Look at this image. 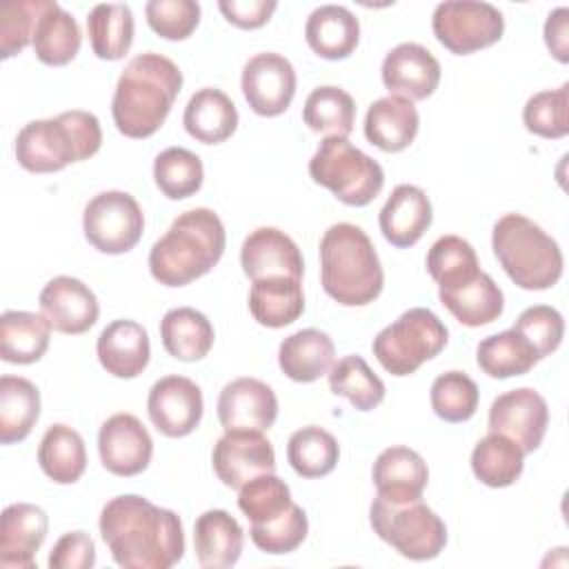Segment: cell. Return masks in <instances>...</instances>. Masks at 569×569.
Instances as JSON below:
<instances>
[{
	"instance_id": "29",
	"label": "cell",
	"mask_w": 569,
	"mask_h": 569,
	"mask_svg": "<svg viewBox=\"0 0 569 569\" xmlns=\"http://www.w3.org/2000/svg\"><path fill=\"white\" fill-rule=\"evenodd\" d=\"M182 124L184 131L198 142L220 144L238 129V109L224 91L202 87L189 98L182 113Z\"/></svg>"
},
{
	"instance_id": "6",
	"label": "cell",
	"mask_w": 569,
	"mask_h": 569,
	"mask_svg": "<svg viewBox=\"0 0 569 569\" xmlns=\"http://www.w3.org/2000/svg\"><path fill=\"white\" fill-rule=\"evenodd\" d=\"M493 256L513 284L527 291L551 289L565 269L558 242L522 213H505L491 231Z\"/></svg>"
},
{
	"instance_id": "40",
	"label": "cell",
	"mask_w": 569,
	"mask_h": 569,
	"mask_svg": "<svg viewBox=\"0 0 569 569\" xmlns=\"http://www.w3.org/2000/svg\"><path fill=\"white\" fill-rule=\"evenodd\" d=\"M340 458V445L333 433L309 425L289 436L287 460L302 478H322L331 473Z\"/></svg>"
},
{
	"instance_id": "16",
	"label": "cell",
	"mask_w": 569,
	"mask_h": 569,
	"mask_svg": "<svg viewBox=\"0 0 569 569\" xmlns=\"http://www.w3.org/2000/svg\"><path fill=\"white\" fill-rule=\"evenodd\" d=\"M98 453L109 473L131 478L149 467L153 440L133 413H113L98 431Z\"/></svg>"
},
{
	"instance_id": "17",
	"label": "cell",
	"mask_w": 569,
	"mask_h": 569,
	"mask_svg": "<svg viewBox=\"0 0 569 569\" xmlns=\"http://www.w3.org/2000/svg\"><path fill=\"white\" fill-rule=\"evenodd\" d=\"M40 311L53 331L80 336L89 331L100 316L96 293L78 278L56 276L40 291Z\"/></svg>"
},
{
	"instance_id": "42",
	"label": "cell",
	"mask_w": 569,
	"mask_h": 569,
	"mask_svg": "<svg viewBox=\"0 0 569 569\" xmlns=\"http://www.w3.org/2000/svg\"><path fill=\"white\" fill-rule=\"evenodd\" d=\"M329 389L347 398L358 411H371L385 400V382L371 371L362 356H345L329 369Z\"/></svg>"
},
{
	"instance_id": "28",
	"label": "cell",
	"mask_w": 569,
	"mask_h": 569,
	"mask_svg": "<svg viewBox=\"0 0 569 569\" xmlns=\"http://www.w3.org/2000/svg\"><path fill=\"white\" fill-rule=\"evenodd\" d=\"M438 298L465 327H485L505 311L502 289L485 271L462 284L438 287Z\"/></svg>"
},
{
	"instance_id": "46",
	"label": "cell",
	"mask_w": 569,
	"mask_h": 569,
	"mask_svg": "<svg viewBox=\"0 0 569 569\" xmlns=\"http://www.w3.org/2000/svg\"><path fill=\"white\" fill-rule=\"evenodd\" d=\"M293 505L291 489L273 471L258 473L238 489V507L251 525L269 522Z\"/></svg>"
},
{
	"instance_id": "41",
	"label": "cell",
	"mask_w": 569,
	"mask_h": 569,
	"mask_svg": "<svg viewBox=\"0 0 569 569\" xmlns=\"http://www.w3.org/2000/svg\"><path fill=\"white\" fill-rule=\"evenodd\" d=\"M302 120L316 133L347 138L353 131L356 102L345 89L336 84H322L307 96Z\"/></svg>"
},
{
	"instance_id": "5",
	"label": "cell",
	"mask_w": 569,
	"mask_h": 569,
	"mask_svg": "<svg viewBox=\"0 0 569 569\" xmlns=\"http://www.w3.org/2000/svg\"><path fill=\"white\" fill-rule=\"evenodd\" d=\"M100 144V120L91 111L71 109L56 118L27 122L16 136L13 153L22 169L31 173H53L71 162L96 156Z\"/></svg>"
},
{
	"instance_id": "35",
	"label": "cell",
	"mask_w": 569,
	"mask_h": 569,
	"mask_svg": "<svg viewBox=\"0 0 569 569\" xmlns=\"http://www.w3.org/2000/svg\"><path fill=\"white\" fill-rule=\"evenodd\" d=\"M38 465L44 476L58 485L78 482L87 469L82 436L69 425H51L38 445Z\"/></svg>"
},
{
	"instance_id": "47",
	"label": "cell",
	"mask_w": 569,
	"mask_h": 569,
	"mask_svg": "<svg viewBox=\"0 0 569 569\" xmlns=\"http://www.w3.org/2000/svg\"><path fill=\"white\" fill-rule=\"evenodd\" d=\"M522 122L533 136L547 140L565 138L569 133V82L533 93L525 102Z\"/></svg>"
},
{
	"instance_id": "52",
	"label": "cell",
	"mask_w": 569,
	"mask_h": 569,
	"mask_svg": "<svg viewBox=\"0 0 569 569\" xmlns=\"http://www.w3.org/2000/svg\"><path fill=\"white\" fill-rule=\"evenodd\" d=\"M96 565V545L87 531H67L62 533L51 553V569H91Z\"/></svg>"
},
{
	"instance_id": "44",
	"label": "cell",
	"mask_w": 569,
	"mask_h": 569,
	"mask_svg": "<svg viewBox=\"0 0 569 569\" xmlns=\"http://www.w3.org/2000/svg\"><path fill=\"white\" fill-rule=\"evenodd\" d=\"M427 271L438 287H456L480 273L473 247L453 233L440 236L427 251Z\"/></svg>"
},
{
	"instance_id": "34",
	"label": "cell",
	"mask_w": 569,
	"mask_h": 569,
	"mask_svg": "<svg viewBox=\"0 0 569 569\" xmlns=\"http://www.w3.org/2000/svg\"><path fill=\"white\" fill-rule=\"evenodd\" d=\"M51 340V325L42 313L9 309L0 316V358L9 365L38 362Z\"/></svg>"
},
{
	"instance_id": "32",
	"label": "cell",
	"mask_w": 569,
	"mask_h": 569,
	"mask_svg": "<svg viewBox=\"0 0 569 569\" xmlns=\"http://www.w3.org/2000/svg\"><path fill=\"white\" fill-rule=\"evenodd\" d=\"M31 44L42 64L64 67L78 56L82 33L76 18L67 9H62L56 0H47L36 20Z\"/></svg>"
},
{
	"instance_id": "37",
	"label": "cell",
	"mask_w": 569,
	"mask_h": 569,
	"mask_svg": "<svg viewBox=\"0 0 569 569\" xmlns=\"http://www.w3.org/2000/svg\"><path fill=\"white\" fill-rule=\"evenodd\" d=\"M525 456L527 453L511 438L489 431L471 451V471L482 485L502 489L522 476Z\"/></svg>"
},
{
	"instance_id": "14",
	"label": "cell",
	"mask_w": 569,
	"mask_h": 569,
	"mask_svg": "<svg viewBox=\"0 0 569 569\" xmlns=\"http://www.w3.org/2000/svg\"><path fill=\"white\" fill-rule=\"evenodd\" d=\"M202 391L187 376H164L149 389V420L167 438H184L193 433L202 420Z\"/></svg>"
},
{
	"instance_id": "39",
	"label": "cell",
	"mask_w": 569,
	"mask_h": 569,
	"mask_svg": "<svg viewBox=\"0 0 569 569\" xmlns=\"http://www.w3.org/2000/svg\"><path fill=\"white\" fill-rule=\"evenodd\" d=\"M538 353L531 342L516 329L487 336L476 347V362L489 378H513L533 369Z\"/></svg>"
},
{
	"instance_id": "50",
	"label": "cell",
	"mask_w": 569,
	"mask_h": 569,
	"mask_svg": "<svg viewBox=\"0 0 569 569\" xmlns=\"http://www.w3.org/2000/svg\"><path fill=\"white\" fill-rule=\"evenodd\" d=\"M47 0H9L0 7V56L2 60L31 44L36 20Z\"/></svg>"
},
{
	"instance_id": "33",
	"label": "cell",
	"mask_w": 569,
	"mask_h": 569,
	"mask_svg": "<svg viewBox=\"0 0 569 569\" xmlns=\"http://www.w3.org/2000/svg\"><path fill=\"white\" fill-rule=\"evenodd\" d=\"M160 340L171 358L196 362L211 351L216 333L202 311L193 307H176L160 320Z\"/></svg>"
},
{
	"instance_id": "1",
	"label": "cell",
	"mask_w": 569,
	"mask_h": 569,
	"mask_svg": "<svg viewBox=\"0 0 569 569\" xmlns=\"http://www.w3.org/2000/svg\"><path fill=\"white\" fill-rule=\"evenodd\" d=\"M98 527L111 558L124 569H169L184 556L180 516L138 493L111 498Z\"/></svg>"
},
{
	"instance_id": "19",
	"label": "cell",
	"mask_w": 569,
	"mask_h": 569,
	"mask_svg": "<svg viewBox=\"0 0 569 569\" xmlns=\"http://www.w3.org/2000/svg\"><path fill=\"white\" fill-rule=\"evenodd\" d=\"M278 418L273 389L258 378H236L218 396V420L224 431H267Z\"/></svg>"
},
{
	"instance_id": "51",
	"label": "cell",
	"mask_w": 569,
	"mask_h": 569,
	"mask_svg": "<svg viewBox=\"0 0 569 569\" xmlns=\"http://www.w3.org/2000/svg\"><path fill=\"white\" fill-rule=\"evenodd\" d=\"M511 329L522 333L536 349L538 358L542 360L560 347L565 336V318L556 307L533 305L518 316Z\"/></svg>"
},
{
	"instance_id": "49",
	"label": "cell",
	"mask_w": 569,
	"mask_h": 569,
	"mask_svg": "<svg viewBox=\"0 0 569 569\" xmlns=\"http://www.w3.org/2000/svg\"><path fill=\"white\" fill-rule=\"evenodd\" d=\"M144 16L160 38L187 40L200 24V4L196 0H149Z\"/></svg>"
},
{
	"instance_id": "21",
	"label": "cell",
	"mask_w": 569,
	"mask_h": 569,
	"mask_svg": "<svg viewBox=\"0 0 569 569\" xmlns=\"http://www.w3.org/2000/svg\"><path fill=\"white\" fill-rule=\"evenodd\" d=\"M47 529L49 518L38 505L13 502L4 507L0 518V567L33 569Z\"/></svg>"
},
{
	"instance_id": "53",
	"label": "cell",
	"mask_w": 569,
	"mask_h": 569,
	"mask_svg": "<svg viewBox=\"0 0 569 569\" xmlns=\"http://www.w3.org/2000/svg\"><path fill=\"white\" fill-rule=\"evenodd\" d=\"M220 13L238 29H260L278 9L276 0H220Z\"/></svg>"
},
{
	"instance_id": "38",
	"label": "cell",
	"mask_w": 569,
	"mask_h": 569,
	"mask_svg": "<svg viewBox=\"0 0 569 569\" xmlns=\"http://www.w3.org/2000/svg\"><path fill=\"white\" fill-rule=\"evenodd\" d=\"M133 13L129 4L102 2L87 16V33L93 53L100 60H122L133 42Z\"/></svg>"
},
{
	"instance_id": "12",
	"label": "cell",
	"mask_w": 569,
	"mask_h": 569,
	"mask_svg": "<svg viewBox=\"0 0 569 569\" xmlns=\"http://www.w3.org/2000/svg\"><path fill=\"white\" fill-rule=\"evenodd\" d=\"M296 69L284 56L262 51L249 58L242 67L240 89L251 111L264 118H276L289 109L296 96Z\"/></svg>"
},
{
	"instance_id": "10",
	"label": "cell",
	"mask_w": 569,
	"mask_h": 569,
	"mask_svg": "<svg viewBox=\"0 0 569 569\" xmlns=\"http://www.w3.org/2000/svg\"><path fill=\"white\" fill-rule=\"evenodd\" d=\"M87 242L107 256L131 251L144 231V213L127 191H102L93 196L82 213Z\"/></svg>"
},
{
	"instance_id": "43",
	"label": "cell",
	"mask_w": 569,
	"mask_h": 569,
	"mask_svg": "<svg viewBox=\"0 0 569 569\" xmlns=\"http://www.w3.org/2000/svg\"><path fill=\"white\" fill-rule=\"evenodd\" d=\"M153 180L169 200H184L200 191L204 167L200 156L184 147H169L153 160Z\"/></svg>"
},
{
	"instance_id": "30",
	"label": "cell",
	"mask_w": 569,
	"mask_h": 569,
	"mask_svg": "<svg viewBox=\"0 0 569 569\" xmlns=\"http://www.w3.org/2000/svg\"><path fill=\"white\" fill-rule=\"evenodd\" d=\"M336 347L329 333L320 329H300L287 336L278 347L282 373L296 382H313L333 367Z\"/></svg>"
},
{
	"instance_id": "18",
	"label": "cell",
	"mask_w": 569,
	"mask_h": 569,
	"mask_svg": "<svg viewBox=\"0 0 569 569\" xmlns=\"http://www.w3.org/2000/svg\"><path fill=\"white\" fill-rule=\"evenodd\" d=\"M380 73L391 96H402L413 102L429 98L438 89L442 69L427 47L400 42L385 56Z\"/></svg>"
},
{
	"instance_id": "7",
	"label": "cell",
	"mask_w": 569,
	"mask_h": 569,
	"mask_svg": "<svg viewBox=\"0 0 569 569\" xmlns=\"http://www.w3.org/2000/svg\"><path fill=\"white\" fill-rule=\"evenodd\" d=\"M309 176L349 207L369 204L385 187L380 162L353 147L345 136H325L320 140L309 160Z\"/></svg>"
},
{
	"instance_id": "48",
	"label": "cell",
	"mask_w": 569,
	"mask_h": 569,
	"mask_svg": "<svg viewBox=\"0 0 569 569\" xmlns=\"http://www.w3.org/2000/svg\"><path fill=\"white\" fill-rule=\"evenodd\" d=\"M307 531H309L307 513L302 507H298L293 502L278 518H273L269 522L251 525L249 536L260 551L271 553V556H282V553L296 551L305 542Z\"/></svg>"
},
{
	"instance_id": "4",
	"label": "cell",
	"mask_w": 569,
	"mask_h": 569,
	"mask_svg": "<svg viewBox=\"0 0 569 569\" xmlns=\"http://www.w3.org/2000/svg\"><path fill=\"white\" fill-rule=\"evenodd\" d=\"M320 282L342 307H365L385 287V271L371 238L351 222L331 224L320 238Z\"/></svg>"
},
{
	"instance_id": "20",
	"label": "cell",
	"mask_w": 569,
	"mask_h": 569,
	"mask_svg": "<svg viewBox=\"0 0 569 569\" xmlns=\"http://www.w3.org/2000/svg\"><path fill=\"white\" fill-rule=\"evenodd\" d=\"M240 264L251 282L276 276L302 280L305 273L300 247L291 236L276 227H258L244 238L240 247Z\"/></svg>"
},
{
	"instance_id": "3",
	"label": "cell",
	"mask_w": 569,
	"mask_h": 569,
	"mask_svg": "<svg viewBox=\"0 0 569 569\" xmlns=\"http://www.w3.org/2000/svg\"><path fill=\"white\" fill-rule=\"evenodd\" d=\"M227 233L213 209L180 213L149 251V271L164 287H184L209 273L222 258Z\"/></svg>"
},
{
	"instance_id": "27",
	"label": "cell",
	"mask_w": 569,
	"mask_h": 569,
	"mask_svg": "<svg viewBox=\"0 0 569 569\" xmlns=\"http://www.w3.org/2000/svg\"><path fill=\"white\" fill-rule=\"evenodd\" d=\"M305 40L316 56L345 60L360 42V22L342 4H320L307 18Z\"/></svg>"
},
{
	"instance_id": "13",
	"label": "cell",
	"mask_w": 569,
	"mask_h": 569,
	"mask_svg": "<svg viewBox=\"0 0 569 569\" xmlns=\"http://www.w3.org/2000/svg\"><path fill=\"white\" fill-rule=\"evenodd\" d=\"M547 427V400L531 387L505 391L489 407V431L511 438L525 453L542 445Z\"/></svg>"
},
{
	"instance_id": "2",
	"label": "cell",
	"mask_w": 569,
	"mask_h": 569,
	"mask_svg": "<svg viewBox=\"0 0 569 569\" xmlns=\"http://www.w3.org/2000/svg\"><path fill=\"white\" fill-rule=\"evenodd\" d=\"M180 89L182 71L171 58L156 51L133 56L122 69L111 100L116 129L133 140L153 136L164 124Z\"/></svg>"
},
{
	"instance_id": "11",
	"label": "cell",
	"mask_w": 569,
	"mask_h": 569,
	"mask_svg": "<svg viewBox=\"0 0 569 569\" xmlns=\"http://www.w3.org/2000/svg\"><path fill=\"white\" fill-rule=\"evenodd\" d=\"M431 29L445 49L456 56H469L502 38L505 16L489 2H440L431 16Z\"/></svg>"
},
{
	"instance_id": "54",
	"label": "cell",
	"mask_w": 569,
	"mask_h": 569,
	"mask_svg": "<svg viewBox=\"0 0 569 569\" xmlns=\"http://www.w3.org/2000/svg\"><path fill=\"white\" fill-rule=\"evenodd\" d=\"M545 44L551 56L567 64L569 62V9L558 7L545 20Z\"/></svg>"
},
{
	"instance_id": "26",
	"label": "cell",
	"mask_w": 569,
	"mask_h": 569,
	"mask_svg": "<svg viewBox=\"0 0 569 569\" xmlns=\"http://www.w3.org/2000/svg\"><path fill=\"white\" fill-rule=\"evenodd\" d=\"M244 531L224 509H207L193 525V549L198 565L204 569H227L240 560Z\"/></svg>"
},
{
	"instance_id": "22",
	"label": "cell",
	"mask_w": 569,
	"mask_h": 569,
	"mask_svg": "<svg viewBox=\"0 0 569 569\" xmlns=\"http://www.w3.org/2000/svg\"><path fill=\"white\" fill-rule=\"evenodd\" d=\"M371 480L378 498L391 505H405L422 498L429 482V469L418 451L396 445L378 453L371 469Z\"/></svg>"
},
{
	"instance_id": "15",
	"label": "cell",
	"mask_w": 569,
	"mask_h": 569,
	"mask_svg": "<svg viewBox=\"0 0 569 569\" xmlns=\"http://www.w3.org/2000/svg\"><path fill=\"white\" fill-rule=\"evenodd\" d=\"M211 465L224 487L240 489L253 476L276 471V451L262 431L233 429L213 445Z\"/></svg>"
},
{
	"instance_id": "25",
	"label": "cell",
	"mask_w": 569,
	"mask_h": 569,
	"mask_svg": "<svg viewBox=\"0 0 569 569\" xmlns=\"http://www.w3.org/2000/svg\"><path fill=\"white\" fill-rule=\"evenodd\" d=\"M420 116L411 100L382 96L373 100L365 116V138L387 153L405 151L418 136Z\"/></svg>"
},
{
	"instance_id": "8",
	"label": "cell",
	"mask_w": 569,
	"mask_h": 569,
	"mask_svg": "<svg viewBox=\"0 0 569 569\" xmlns=\"http://www.w3.org/2000/svg\"><path fill=\"white\" fill-rule=\"evenodd\" d=\"M447 340L445 322L431 309L413 307L380 329L371 349L385 371L402 378L436 358L447 347Z\"/></svg>"
},
{
	"instance_id": "45",
	"label": "cell",
	"mask_w": 569,
	"mask_h": 569,
	"mask_svg": "<svg viewBox=\"0 0 569 569\" xmlns=\"http://www.w3.org/2000/svg\"><path fill=\"white\" fill-rule=\"evenodd\" d=\"M429 400L433 413L445 422H467L478 409L480 391L465 371H445L433 380Z\"/></svg>"
},
{
	"instance_id": "31",
	"label": "cell",
	"mask_w": 569,
	"mask_h": 569,
	"mask_svg": "<svg viewBox=\"0 0 569 569\" xmlns=\"http://www.w3.org/2000/svg\"><path fill=\"white\" fill-rule=\"evenodd\" d=\"M249 311L253 320L269 329H280L296 322L305 311L302 280L276 276L251 282Z\"/></svg>"
},
{
	"instance_id": "23",
	"label": "cell",
	"mask_w": 569,
	"mask_h": 569,
	"mask_svg": "<svg viewBox=\"0 0 569 569\" xmlns=\"http://www.w3.org/2000/svg\"><path fill=\"white\" fill-rule=\"evenodd\" d=\"M96 353L102 369L113 378H136L147 369L151 358L149 333L136 320H113L100 331Z\"/></svg>"
},
{
	"instance_id": "24",
	"label": "cell",
	"mask_w": 569,
	"mask_h": 569,
	"mask_svg": "<svg viewBox=\"0 0 569 569\" xmlns=\"http://www.w3.org/2000/svg\"><path fill=\"white\" fill-rule=\"evenodd\" d=\"M431 200L416 184H398L378 216L385 240L398 249L413 247L431 227Z\"/></svg>"
},
{
	"instance_id": "9",
	"label": "cell",
	"mask_w": 569,
	"mask_h": 569,
	"mask_svg": "<svg viewBox=\"0 0 569 569\" xmlns=\"http://www.w3.org/2000/svg\"><path fill=\"white\" fill-rule=\"evenodd\" d=\"M369 522L380 540L409 560H431L447 545L442 518L422 500L391 505L376 496L369 507Z\"/></svg>"
},
{
	"instance_id": "36",
	"label": "cell",
	"mask_w": 569,
	"mask_h": 569,
	"mask_svg": "<svg viewBox=\"0 0 569 569\" xmlns=\"http://www.w3.org/2000/svg\"><path fill=\"white\" fill-rule=\"evenodd\" d=\"M40 418V391L22 376L0 378V442L24 440Z\"/></svg>"
}]
</instances>
